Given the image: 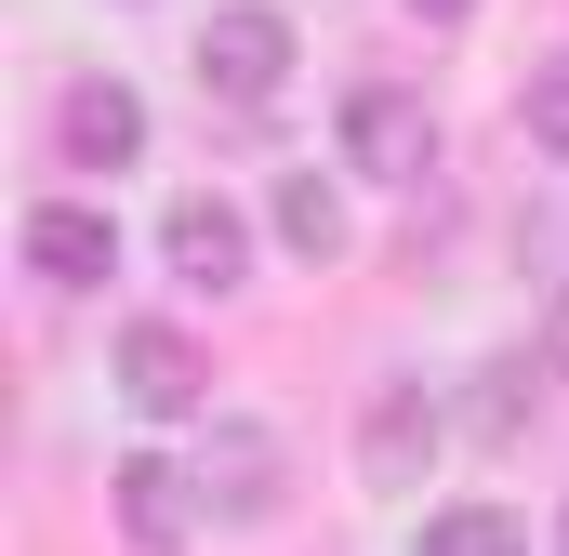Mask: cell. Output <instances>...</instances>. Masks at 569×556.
<instances>
[{"instance_id": "obj_8", "label": "cell", "mask_w": 569, "mask_h": 556, "mask_svg": "<svg viewBox=\"0 0 569 556\" xmlns=\"http://www.w3.org/2000/svg\"><path fill=\"white\" fill-rule=\"evenodd\" d=\"M107 490H120V530H133L146 556H172V544H186V530H199V504H186L199 477H186V464H159V450H133V464H120Z\"/></svg>"}, {"instance_id": "obj_5", "label": "cell", "mask_w": 569, "mask_h": 556, "mask_svg": "<svg viewBox=\"0 0 569 556\" xmlns=\"http://www.w3.org/2000/svg\"><path fill=\"white\" fill-rule=\"evenodd\" d=\"M159 252H172V278H199V291H239V278H252V226H239V199L186 186V199L159 212Z\"/></svg>"}, {"instance_id": "obj_13", "label": "cell", "mask_w": 569, "mask_h": 556, "mask_svg": "<svg viewBox=\"0 0 569 556\" xmlns=\"http://www.w3.org/2000/svg\"><path fill=\"white\" fill-rule=\"evenodd\" d=\"M530 146L569 159V67H530Z\"/></svg>"}, {"instance_id": "obj_6", "label": "cell", "mask_w": 569, "mask_h": 556, "mask_svg": "<svg viewBox=\"0 0 569 556\" xmlns=\"http://www.w3.org/2000/svg\"><path fill=\"white\" fill-rule=\"evenodd\" d=\"M27 266L53 278V291H107V278H120V226H107L93 199H40V212H27Z\"/></svg>"}, {"instance_id": "obj_1", "label": "cell", "mask_w": 569, "mask_h": 556, "mask_svg": "<svg viewBox=\"0 0 569 556\" xmlns=\"http://www.w3.org/2000/svg\"><path fill=\"white\" fill-rule=\"evenodd\" d=\"M291 67H305V40H291V13H266V0H226L199 27V93H226V107H279Z\"/></svg>"}, {"instance_id": "obj_14", "label": "cell", "mask_w": 569, "mask_h": 556, "mask_svg": "<svg viewBox=\"0 0 569 556\" xmlns=\"http://www.w3.org/2000/svg\"><path fill=\"white\" fill-rule=\"evenodd\" d=\"M543 385H569V291L543 305Z\"/></svg>"}, {"instance_id": "obj_16", "label": "cell", "mask_w": 569, "mask_h": 556, "mask_svg": "<svg viewBox=\"0 0 569 556\" xmlns=\"http://www.w3.org/2000/svg\"><path fill=\"white\" fill-rule=\"evenodd\" d=\"M557 556H569V517H557Z\"/></svg>"}, {"instance_id": "obj_7", "label": "cell", "mask_w": 569, "mask_h": 556, "mask_svg": "<svg viewBox=\"0 0 569 556\" xmlns=\"http://www.w3.org/2000/svg\"><path fill=\"white\" fill-rule=\"evenodd\" d=\"M53 133H67V172H133L146 159V93L133 80H80L53 107Z\"/></svg>"}, {"instance_id": "obj_2", "label": "cell", "mask_w": 569, "mask_h": 556, "mask_svg": "<svg viewBox=\"0 0 569 556\" xmlns=\"http://www.w3.org/2000/svg\"><path fill=\"white\" fill-rule=\"evenodd\" d=\"M345 159H358L371 186H425L437 172V107L411 80H358V93H345Z\"/></svg>"}, {"instance_id": "obj_9", "label": "cell", "mask_w": 569, "mask_h": 556, "mask_svg": "<svg viewBox=\"0 0 569 556\" xmlns=\"http://www.w3.org/2000/svg\"><path fill=\"white\" fill-rule=\"evenodd\" d=\"M199 490H212L226 517H279V437H266V424H212Z\"/></svg>"}, {"instance_id": "obj_4", "label": "cell", "mask_w": 569, "mask_h": 556, "mask_svg": "<svg viewBox=\"0 0 569 556\" xmlns=\"http://www.w3.org/2000/svg\"><path fill=\"white\" fill-rule=\"evenodd\" d=\"M437 450H450V411H437L425 385H371V411H358V477H371V490H425Z\"/></svg>"}, {"instance_id": "obj_12", "label": "cell", "mask_w": 569, "mask_h": 556, "mask_svg": "<svg viewBox=\"0 0 569 556\" xmlns=\"http://www.w3.org/2000/svg\"><path fill=\"white\" fill-rule=\"evenodd\" d=\"M477 437H490V450H517V437H530V371H517V358H503V371H477Z\"/></svg>"}, {"instance_id": "obj_3", "label": "cell", "mask_w": 569, "mask_h": 556, "mask_svg": "<svg viewBox=\"0 0 569 556\" xmlns=\"http://www.w3.org/2000/svg\"><path fill=\"white\" fill-rule=\"evenodd\" d=\"M120 398H133L146 424H199V411H212V358H199V331L133 318V331H120Z\"/></svg>"}, {"instance_id": "obj_10", "label": "cell", "mask_w": 569, "mask_h": 556, "mask_svg": "<svg viewBox=\"0 0 569 556\" xmlns=\"http://www.w3.org/2000/svg\"><path fill=\"white\" fill-rule=\"evenodd\" d=\"M266 226H279V252H305V266H345V199H331L318 172H279Z\"/></svg>"}, {"instance_id": "obj_15", "label": "cell", "mask_w": 569, "mask_h": 556, "mask_svg": "<svg viewBox=\"0 0 569 556\" xmlns=\"http://www.w3.org/2000/svg\"><path fill=\"white\" fill-rule=\"evenodd\" d=\"M411 13H425V27H463V13H477V0H411Z\"/></svg>"}, {"instance_id": "obj_11", "label": "cell", "mask_w": 569, "mask_h": 556, "mask_svg": "<svg viewBox=\"0 0 569 556\" xmlns=\"http://www.w3.org/2000/svg\"><path fill=\"white\" fill-rule=\"evenodd\" d=\"M411 556H530V530H517L503 504H437Z\"/></svg>"}]
</instances>
